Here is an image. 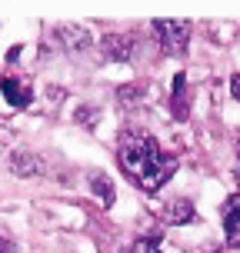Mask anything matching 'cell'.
<instances>
[{"mask_svg": "<svg viewBox=\"0 0 240 253\" xmlns=\"http://www.w3.org/2000/svg\"><path fill=\"white\" fill-rule=\"evenodd\" d=\"M117 164H120V170H124L140 190L157 193L167 180L174 177L177 157L160 150V143H157L147 130H134V126H130V130H124L120 140H117Z\"/></svg>", "mask_w": 240, "mask_h": 253, "instance_id": "cell-1", "label": "cell"}, {"mask_svg": "<svg viewBox=\"0 0 240 253\" xmlns=\"http://www.w3.org/2000/svg\"><path fill=\"white\" fill-rule=\"evenodd\" d=\"M190 20H153V34L160 37V47L164 53H184L187 50V40H190Z\"/></svg>", "mask_w": 240, "mask_h": 253, "instance_id": "cell-2", "label": "cell"}, {"mask_svg": "<svg viewBox=\"0 0 240 253\" xmlns=\"http://www.w3.org/2000/svg\"><path fill=\"white\" fill-rule=\"evenodd\" d=\"M0 90L13 110H24L27 103L34 100V90H30V80L20 74H0Z\"/></svg>", "mask_w": 240, "mask_h": 253, "instance_id": "cell-3", "label": "cell"}, {"mask_svg": "<svg viewBox=\"0 0 240 253\" xmlns=\"http://www.w3.org/2000/svg\"><path fill=\"white\" fill-rule=\"evenodd\" d=\"M137 53V40L130 37V34H107L100 40V57L103 60H130Z\"/></svg>", "mask_w": 240, "mask_h": 253, "instance_id": "cell-4", "label": "cell"}, {"mask_svg": "<svg viewBox=\"0 0 240 253\" xmlns=\"http://www.w3.org/2000/svg\"><path fill=\"white\" fill-rule=\"evenodd\" d=\"M224 240L230 250H240V193L224 200Z\"/></svg>", "mask_w": 240, "mask_h": 253, "instance_id": "cell-5", "label": "cell"}, {"mask_svg": "<svg viewBox=\"0 0 240 253\" xmlns=\"http://www.w3.org/2000/svg\"><path fill=\"white\" fill-rule=\"evenodd\" d=\"M57 40H60L63 47L70 53H84L94 43V37H90V30H84V27H57Z\"/></svg>", "mask_w": 240, "mask_h": 253, "instance_id": "cell-6", "label": "cell"}, {"mask_svg": "<svg viewBox=\"0 0 240 253\" xmlns=\"http://www.w3.org/2000/svg\"><path fill=\"white\" fill-rule=\"evenodd\" d=\"M170 110L177 120H187L190 114V103H187V77L177 74L174 77V87H170Z\"/></svg>", "mask_w": 240, "mask_h": 253, "instance_id": "cell-7", "label": "cell"}, {"mask_svg": "<svg viewBox=\"0 0 240 253\" xmlns=\"http://www.w3.org/2000/svg\"><path fill=\"white\" fill-rule=\"evenodd\" d=\"M164 216H167V223H174V227H184V223H193L197 220V213H193V207H190V200H170L167 203V210H164Z\"/></svg>", "mask_w": 240, "mask_h": 253, "instance_id": "cell-8", "label": "cell"}, {"mask_svg": "<svg viewBox=\"0 0 240 253\" xmlns=\"http://www.w3.org/2000/svg\"><path fill=\"white\" fill-rule=\"evenodd\" d=\"M90 190L100 197L103 207H114V180L107 177L103 170H97V173H90Z\"/></svg>", "mask_w": 240, "mask_h": 253, "instance_id": "cell-9", "label": "cell"}, {"mask_svg": "<svg viewBox=\"0 0 240 253\" xmlns=\"http://www.w3.org/2000/svg\"><path fill=\"white\" fill-rule=\"evenodd\" d=\"M10 170H13V173H20V177H34V173H40V164H37L34 153L20 150V153H13V157H10Z\"/></svg>", "mask_w": 240, "mask_h": 253, "instance_id": "cell-10", "label": "cell"}, {"mask_svg": "<svg viewBox=\"0 0 240 253\" xmlns=\"http://www.w3.org/2000/svg\"><path fill=\"white\" fill-rule=\"evenodd\" d=\"M144 84H127V87H120L117 90V100L124 103L127 110H134V107H140V100H144Z\"/></svg>", "mask_w": 240, "mask_h": 253, "instance_id": "cell-11", "label": "cell"}, {"mask_svg": "<svg viewBox=\"0 0 240 253\" xmlns=\"http://www.w3.org/2000/svg\"><path fill=\"white\" fill-rule=\"evenodd\" d=\"M157 240H160V237H157V233H150V237H144V240L134 243V250H130V253H160Z\"/></svg>", "mask_w": 240, "mask_h": 253, "instance_id": "cell-12", "label": "cell"}, {"mask_svg": "<svg viewBox=\"0 0 240 253\" xmlns=\"http://www.w3.org/2000/svg\"><path fill=\"white\" fill-rule=\"evenodd\" d=\"M97 110H90V107H80V110H77V120H80V124H97Z\"/></svg>", "mask_w": 240, "mask_h": 253, "instance_id": "cell-13", "label": "cell"}, {"mask_svg": "<svg viewBox=\"0 0 240 253\" xmlns=\"http://www.w3.org/2000/svg\"><path fill=\"white\" fill-rule=\"evenodd\" d=\"M230 97H234V100H240V74L230 77Z\"/></svg>", "mask_w": 240, "mask_h": 253, "instance_id": "cell-14", "label": "cell"}, {"mask_svg": "<svg viewBox=\"0 0 240 253\" xmlns=\"http://www.w3.org/2000/svg\"><path fill=\"white\" fill-rule=\"evenodd\" d=\"M0 253H17L13 240H7V237H0Z\"/></svg>", "mask_w": 240, "mask_h": 253, "instance_id": "cell-15", "label": "cell"}, {"mask_svg": "<svg viewBox=\"0 0 240 253\" xmlns=\"http://www.w3.org/2000/svg\"><path fill=\"white\" fill-rule=\"evenodd\" d=\"M237 153H240V143H237Z\"/></svg>", "mask_w": 240, "mask_h": 253, "instance_id": "cell-16", "label": "cell"}]
</instances>
